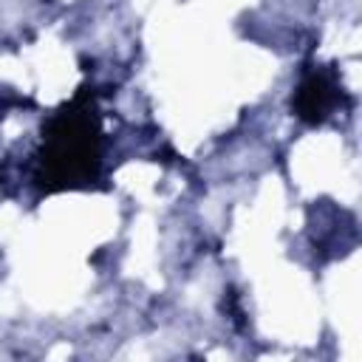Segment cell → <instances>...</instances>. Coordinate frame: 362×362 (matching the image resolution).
Listing matches in <instances>:
<instances>
[{
	"label": "cell",
	"instance_id": "obj_1",
	"mask_svg": "<svg viewBox=\"0 0 362 362\" xmlns=\"http://www.w3.org/2000/svg\"><path fill=\"white\" fill-rule=\"evenodd\" d=\"M102 170V116L90 88H79L42 127L37 187L42 192L82 189Z\"/></svg>",
	"mask_w": 362,
	"mask_h": 362
},
{
	"label": "cell",
	"instance_id": "obj_2",
	"mask_svg": "<svg viewBox=\"0 0 362 362\" xmlns=\"http://www.w3.org/2000/svg\"><path fill=\"white\" fill-rule=\"evenodd\" d=\"M339 99H342V85L337 82V76L331 71L314 68L300 79L291 96V110L303 124H322L337 110Z\"/></svg>",
	"mask_w": 362,
	"mask_h": 362
}]
</instances>
